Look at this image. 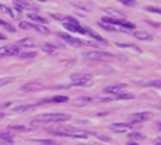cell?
Wrapping results in <instances>:
<instances>
[{
    "mask_svg": "<svg viewBox=\"0 0 161 145\" xmlns=\"http://www.w3.org/2000/svg\"><path fill=\"white\" fill-rule=\"evenodd\" d=\"M134 37H136L137 40H146V41H151L153 40V37L147 34L144 31H134Z\"/></svg>",
    "mask_w": 161,
    "mask_h": 145,
    "instance_id": "obj_19",
    "label": "cell"
},
{
    "mask_svg": "<svg viewBox=\"0 0 161 145\" xmlns=\"http://www.w3.org/2000/svg\"><path fill=\"white\" fill-rule=\"evenodd\" d=\"M157 127H158V130H161V123H160V121L157 123Z\"/></svg>",
    "mask_w": 161,
    "mask_h": 145,
    "instance_id": "obj_41",
    "label": "cell"
},
{
    "mask_svg": "<svg viewBox=\"0 0 161 145\" xmlns=\"http://www.w3.org/2000/svg\"><path fill=\"white\" fill-rule=\"evenodd\" d=\"M54 135H59V137H68V138H88L89 134L85 131H79L75 130L74 127H55V128H47Z\"/></svg>",
    "mask_w": 161,
    "mask_h": 145,
    "instance_id": "obj_1",
    "label": "cell"
},
{
    "mask_svg": "<svg viewBox=\"0 0 161 145\" xmlns=\"http://www.w3.org/2000/svg\"><path fill=\"white\" fill-rule=\"evenodd\" d=\"M10 138H12V135H10V134H7V133H0V140H8V141H12Z\"/></svg>",
    "mask_w": 161,
    "mask_h": 145,
    "instance_id": "obj_35",
    "label": "cell"
},
{
    "mask_svg": "<svg viewBox=\"0 0 161 145\" xmlns=\"http://www.w3.org/2000/svg\"><path fill=\"white\" fill-rule=\"evenodd\" d=\"M110 127L113 131H116V133H124V131H127V130L132 128V125L126 124V123H115V124H112Z\"/></svg>",
    "mask_w": 161,
    "mask_h": 145,
    "instance_id": "obj_11",
    "label": "cell"
},
{
    "mask_svg": "<svg viewBox=\"0 0 161 145\" xmlns=\"http://www.w3.org/2000/svg\"><path fill=\"white\" fill-rule=\"evenodd\" d=\"M147 12H150V13H157V14H161V8H160V7H151V6H149V7H147Z\"/></svg>",
    "mask_w": 161,
    "mask_h": 145,
    "instance_id": "obj_31",
    "label": "cell"
},
{
    "mask_svg": "<svg viewBox=\"0 0 161 145\" xmlns=\"http://www.w3.org/2000/svg\"><path fill=\"white\" fill-rule=\"evenodd\" d=\"M133 97L134 94H130V93H119V94H113L112 100H130Z\"/></svg>",
    "mask_w": 161,
    "mask_h": 145,
    "instance_id": "obj_17",
    "label": "cell"
},
{
    "mask_svg": "<svg viewBox=\"0 0 161 145\" xmlns=\"http://www.w3.org/2000/svg\"><path fill=\"white\" fill-rule=\"evenodd\" d=\"M156 145H161V138H158L157 142H156Z\"/></svg>",
    "mask_w": 161,
    "mask_h": 145,
    "instance_id": "obj_39",
    "label": "cell"
},
{
    "mask_svg": "<svg viewBox=\"0 0 161 145\" xmlns=\"http://www.w3.org/2000/svg\"><path fill=\"white\" fill-rule=\"evenodd\" d=\"M31 28L37 30L38 32H41V34H50V30L47 25H41V24H33L31 25Z\"/></svg>",
    "mask_w": 161,
    "mask_h": 145,
    "instance_id": "obj_22",
    "label": "cell"
},
{
    "mask_svg": "<svg viewBox=\"0 0 161 145\" xmlns=\"http://www.w3.org/2000/svg\"><path fill=\"white\" fill-rule=\"evenodd\" d=\"M64 101H68L66 96H55L51 99H45V100H42V103H64Z\"/></svg>",
    "mask_w": 161,
    "mask_h": 145,
    "instance_id": "obj_18",
    "label": "cell"
},
{
    "mask_svg": "<svg viewBox=\"0 0 161 145\" xmlns=\"http://www.w3.org/2000/svg\"><path fill=\"white\" fill-rule=\"evenodd\" d=\"M127 87L126 83H119V85H112V86H107V87L103 89V93L106 94H119Z\"/></svg>",
    "mask_w": 161,
    "mask_h": 145,
    "instance_id": "obj_7",
    "label": "cell"
},
{
    "mask_svg": "<svg viewBox=\"0 0 161 145\" xmlns=\"http://www.w3.org/2000/svg\"><path fill=\"white\" fill-rule=\"evenodd\" d=\"M38 142H41L44 145H57L55 141H50V140H38Z\"/></svg>",
    "mask_w": 161,
    "mask_h": 145,
    "instance_id": "obj_32",
    "label": "cell"
},
{
    "mask_svg": "<svg viewBox=\"0 0 161 145\" xmlns=\"http://www.w3.org/2000/svg\"><path fill=\"white\" fill-rule=\"evenodd\" d=\"M64 27H65L68 31L72 32H81V34H85V28L79 25V23L75 20L74 17H66V21L64 23Z\"/></svg>",
    "mask_w": 161,
    "mask_h": 145,
    "instance_id": "obj_5",
    "label": "cell"
},
{
    "mask_svg": "<svg viewBox=\"0 0 161 145\" xmlns=\"http://www.w3.org/2000/svg\"><path fill=\"white\" fill-rule=\"evenodd\" d=\"M0 10L4 13V14H7V16H10V17H13V18H16L17 17V14L14 12H13L10 7H7V6H4V4H2L0 3Z\"/></svg>",
    "mask_w": 161,
    "mask_h": 145,
    "instance_id": "obj_21",
    "label": "cell"
},
{
    "mask_svg": "<svg viewBox=\"0 0 161 145\" xmlns=\"http://www.w3.org/2000/svg\"><path fill=\"white\" fill-rule=\"evenodd\" d=\"M0 25H2L3 28H6V30H7V31H10V32H14V31H16V28H14L13 25H10V24H8V23H6V21H3V20H2V18H0Z\"/></svg>",
    "mask_w": 161,
    "mask_h": 145,
    "instance_id": "obj_25",
    "label": "cell"
},
{
    "mask_svg": "<svg viewBox=\"0 0 161 145\" xmlns=\"http://www.w3.org/2000/svg\"><path fill=\"white\" fill-rule=\"evenodd\" d=\"M99 140H102V141H109V138H106V137H99Z\"/></svg>",
    "mask_w": 161,
    "mask_h": 145,
    "instance_id": "obj_38",
    "label": "cell"
},
{
    "mask_svg": "<svg viewBox=\"0 0 161 145\" xmlns=\"http://www.w3.org/2000/svg\"><path fill=\"white\" fill-rule=\"evenodd\" d=\"M51 17H52V18H55V20H65V17L62 16V14H57V13H52V14H51Z\"/></svg>",
    "mask_w": 161,
    "mask_h": 145,
    "instance_id": "obj_36",
    "label": "cell"
},
{
    "mask_svg": "<svg viewBox=\"0 0 161 145\" xmlns=\"http://www.w3.org/2000/svg\"><path fill=\"white\" fill-rule=\"evenodd\" d=\"M10 130H16V131H27L29 128H25L23 125H14V127H10Z\"/></svg>",
    "mask_w": 161,
    "mask_h": 145,
    "instance_id": "obj_34",
    "label": "cell"
},
{
    "mask_svg": "<svg viewBox=\"0 0 161 145\" xmlns=\"http://www.w3.org/2000/svg\"><path fill=\"white\" fill-rule=\"evenodd\" d=\"M149 118H150V113L140 111V113H134L130 116V123L132 124H139V123H143V121L149 120Z\"/></svg>",
    "mask_w": 161,
    "mask_h": 145,
    "instance_id": "obj_8",
    "label": "cell"
},
{
    "mask_svg": "<svg viewBox=\"0 0 161 145\" xmlns=\"http://www.w3.org/2000/svg\"><path fill=\"white\" fill-rule=\"evenodd\" d=\"M129 138H130V140H132V141H139V140H143V135H141L140 133H132V134H129Z\"/></svg>",
    "mask_w": 161,
    "mask_h": 145,
    "instance_id": "obj_26",
    "label": "cell"
},
{
    "mask_svg": "<svg viewBox=\"0 0 161 145\" xmlns=\"http://www.w3.org/2000/svg\"><path fill=\"white\" fill-rule=\"evenodd\" d=\"M92 81L93 79L89 73H74L71 76V85L74 86H91Z\"/></svg>",
    "mask_w": 161,
    "mask_h": 145,
    "instance_id": "obj_4",
    "label": "cell"
},
{
    "mask_svg": "<svg viewBox=\"0 0 161 145\" xmlns=\"http://www.w3.org/2000/svg\"><path fill=\"white\" fill-rule=\"evenodd\" d=\"M12 81H13L12 77H0V86L7 85V83H10Z\"/></svg>",
    "mask_w": 161,
    "mask_h": 145,
    "instance_id": "obj_30",
    "label": "cell"
},
{
    "mask_svg": "<svg viewBox=\"0 0 161 145\" xmlns=\"http://www.w3.org/2000/svg\"><path fill=\"white\" fill-rule=\"evenodd\" d=\"M58 37H59L61 40H64L65 42H68V44L74 45V47H79V45H82V41L78 40V38H75V37H71L69 34H66V32H58Z\"/></svg>",
    "mask_w": 161,
    "mask_h": 145,
    "instance_id": "obj_9",
    "label": "cell"
},
{
    "mask_svg": "<svg viewBox=\"0 0 161 145\" xmlns=\"http://www.w3.org/2000/svg\"><path fill=\"white\" fill-rule=\"evenodd\" d=\"M157 107H158V109H161V104H160V106H157Z\"/></svg>",
    "mask_w": 161,
    "mask_h": 145,
    "instance_id": "obj_44",
    "label": "cell"
},
{
    "mask_svg": "<svg viewBox=\"0 0 161 145\" xmlns=\"http://www.w3.org/2000/svg\"><path fill=\"white\" fill-rule=\"evenodd\" d=\"M0 40H6V37H4L3 34H0Z\"/></svg>",
    "mask_w": 161,
    "mask_h": 145,
    "instance_id": "obj_40",
    "label": "cell"
},
{
    "mask_svg": "<svg viewBox=\"0 0 161 145\" xmlns=\"http://www.w3.org/2000/svg\"><path fill=\"white\" fill-rule=\"evenodd\" d=\"M123 2L124 6H129V7H132V6H136V2L134 0H122Z\"/></svg>",
    "mask_w": 161,
    "mask_h": 145,
    "instance_id": "obj_33",
    "label": "cell"
},
{
    "mask_svg": "<svg viewBox=\"0 0 161 145\" xmlns=\"http://www.w3.org/2000/svg\"><path fill=\"white\" fill-rule=\"evenodd\" d=\"M40 89H42V85L37 83V82H27L20 86L21 92H34V90H40Z\"/></svg>",
    "mask_w": 161,
    "mask_h": 145,
    "instance_id": "obj_10",
    "label": "cell"
},
{
    "mask_svg": "<svg viewBox=\"0 0 161 145\" xmlns=\"http://www.w3.org/2000/svg\"><path fill=\"white\" fill-rule=\"evenodd\" d=\"M100 27V28L106 30V31H123L124 28H122V27H117V25H112V24H106V23H99L98 24Z\"/></svg>",
    "mask_w": 161,
    "mask_h": 145,
    "instance_id": "obj_15",
    "label": "cell"
},
{
    "mask_svg": "<svg viewBox=\"0 0 161 145\" xmlns=\"http://www.w3.org/2000/svg\"><path fill=\"white\" fill-rule=\"evenodd\" d=\"M0 59H2V57H0Z\"/></svg>",
    "mask_w": 161,
    "mask_h": 145,
    "instance_id": "obj_45",
    "label": "cell"
},
{
    "mask_svg": "<svg viewBox=\"0 0 161 145\" xmlns=\"http://www.w3.org/2000/svg\"><path fill=\"white\" fill-rule=\"evenodd\" d=\"M82 57L89 61H110L115 58V55L110 52H105V51H88L82 54Z\"/></svg>",
    "mask_w": 161,
    "mask_h": 145,
    "instance_id": "obj_3",
    "label": "cell"
},
{
    "mask_svg": "<svg viewBox=\"0 0 161 145\" xmlns=\"http://www.w3.org/2000/svg\"><path fill=\"white\" fill-rule=\"evenodd\" d=\"M14 4L18 7V10H21V8H25V10H35V8H37L34 4L29 3L27 0H14Z\"/></svg>",
    "mask_w": 161,
    "mask_h": 145,
    "instance_id": "obj_12",
    "label": "cell"
},
{
    "mask_svg": "<svg viewBox=\"0 0 161 145\" xmlns=\"http://www.w3.org/2000/svg\"><path fill=\"white\" fill-rule=\"evenodd\" d=\"M37 104H21V106H17L13 109L14 113H24V111H29V110H33Z\"/></svg>",
    "mask_w": 161,
    "mask_h": 145,
    "instance_id": "obj_14",
    "label": "cell"
},
{
    "mask_svg": "<svg viewBox=\"0 0 161 145\" xmlns=\"http://www.w3.org/2000/svg\"><path fill=\"white\" fill-rule=\"evenodd\" d=\"M38 2H47V0H38Z\"/></svg>",
    "mask_w": 161,
    "mask_h": 145,
    "instance_id": "obj_43",
    "label": "cell"
},
{
    "mask_svg": "<svg viewBox=\"0 0 161 145\" xmlns=\"http://www.w3.org/2000/svg\"><path fill=\"white\" fill-rule=\"evenodd\" d=\"M30 20L35 21V23H38V24H47V18H44V17L38 16V14H35V13H31V14H29Z\"/></svg>",
    "mask_w": 161,
    "mask_h": 145,
    "instance_id": "obj_20",
    "label": "cell"
},
{
    "mask_svg": "<svg viewBox=\"0 0 161 145\" xmlns=\"http://www.w3.org/2000/svg\"><path fill=\"white\" fill-rule=\"evenodd\" d=\"M55 45H52V44H42V51L44 52H48V54H52V52H55Z\"/></svg>",
    "mask_w": 161,
    "mask_h": 145,
    "instance_id": "obj_24",
    "label": "cell"
},
{
    "mask_svg": "<svg viewBox=\"0 0 161 145\" xmlns=\"http://www.w3.org/2000/svg\"><path fill=\"white\" fill-rule=\"evenodd\" d=\"M117 47H120V48H129V49H136V51H139V52H141V49L139 48V47H136V45H132V44H123V42H117Z\"/></svg>",
    "mask_w": 161,
    "mask_h": 145,
    "instance_id": "obj_23",
    "label": "cell"
},
{
    "mask_svg": "<svg viewBox=\"0 0 161 145\" xmlns=\"http://www.w3.org/2000/svg\"><path fill=\"white\" fill-rule=\"evenodd\" d=\"M18 57L21 59H25V58H35V52H24V54H18Z\"/></svg>",
    "mask_w": 161,
    "mask_h": 145,
    "instance_id": "obj_28",
    "label": "cell"
},
{
    "mask_svg": "<svg viewBox=\"0 0 161 145\" xmlns=\"http://www.w3.org/2000/svg\"><path fill=\"white\" fill-rule=\"evenodd\" d=\"M31 25H33V24H30V23H25V21H21L20 24H18V27H20L21 30H30V28H31Z\"/></svg>",
    "mask_w": 161,
    "mask_h": 145,
    "instance_id": "obj_29",
    "label": "cell"
},
{
    "mask_svg": "<svg viewBox=\"0 0 161 145\" xmlns=\"http://www.w3.org/2000/svg\"><path fill=\"white\" fill-rule=\"evenodd\" d=\"M3 117H4V114H3V113H0V120H2Z\"/></svg>",
    "mask_w": 161,
    "mask_h": 145,
    "instance_id": "obj_42",
    "label": "cell"
},
{
    "mask_svg": "<svg viewBox=\"0 0 161 145\" xmlns=\"http://www.w3.org/2000/svg\"><path fill=\"white\" fill-rule=\"evenodd\" d=\"M146 86H151V87L161 89V81H150L146 83Z\"/></svg>",
    "mask_w": 161,
    "mask_h": 145,
    "instance_id": "obj_27",
    "label": "cell"
},
{
    "mask_svg": "<svg viewBox=\"0 0 161 145\" xmlns=\"http://www.w3.org/2000/svg\"><path fill=\"white\" fill-rule=\"evenodd\" d=\"M71 118L69 114L65 113H57V114H41L38 116L35 120L31 121V125H44L47 123H62V121H68Z\"/></svg>",
    "mask_w": 161,
    "mask_h": 145,
    "instance_id": "obj_2",
    "label": "cell"
},
{
    "mask_svg": "<svg viewBox=\"0 0 161 145\" xmlns=\"http://www.w3.org/2000/svg\"><path fill=\"white\" fill-rule=\"evenodd\" d=\"M18 45H21V47H24V48H34L35 47V41L33 40V38H23V40H20L18 42H17Z\"/></svg>",
    "mask_w": 161,
    "mask_h": 145,
    "instance_id": "obj_13",
    "label": "cell"
},
{
    "mask_svg": "<svg viewBox=\"0 0 161 145\" xmlns=\"http://www.w3.org/2000/svg\"><path fill=\"white\" fill-rule=\"evenodd\" d=\"M127 145H140V144H139V142H134V141H132V142H129Z\"/></svg>",
    "mask_w": 161,
    "mask_h": 145,
    "instance_id": "obj_37",
    "label": "cell"
},
{
    "mask_svg": "<svg viewBox=\"0 0 161 145\" xmlns=\"http://www.w3.org/2000/svg\"><path fill=\"white\" fill-rule=\"evenodd\" d=\"M85 34H88V35H91L93 40H96V41H99V42H102V44H106V40H103L102 37L99 35V34H96L93 30H91V28H85Z\"/></svg>",
    "mask_w": 161,
    "mask_h": 145,
    "instance_id": "obj_16",
    "label": "cell"
},
{
    "mask_svg": "<svg viewBox=\"0 0 161 145\" xmlns=\"http://www.w3.org/2000/svg\"><path fill=\"white\" fill-rule=\"evenodd\" d=\"M20 54V48L17 45H6L0 48V57H14Z\"/></svg>",
    "mask_w": 161,
    "mask_h": 145,
    "instance_id": "obj_6",
    "label": "cell"
}]
</instances>
